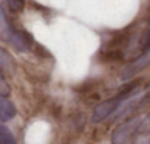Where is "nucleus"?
Returning <instances> with one entry per match:
<instances>
[{
	"label": "nucleus",
	"mask_w": 150,
	"mask_h": 144,
	"mask_svg": "<svg viewBox=\"0 0 150 144\" xmlns=\"http://www.w3.org/2000/svg\"><path fill=\"white\" fill-rule=\"evenodd\" d=\"M138 85L140 83H131L129 85H127L125 88H122L115 97L100 103L99 106H96L94 112H93V122H102L106 118H109L110 115H113L122 104H125L129 99H132L137 93H138Z\"/></svg>",
	"instance_id": "obj_1"
},
{
	"label": "nucleus",
	"mask_w": 150,
	"mask_h": 144,
	"mask_svg": "<svg viewBox=\"0 0 150 144\" xmlns=\"http://www.w3.org/2000/svg\"><path fill=\"white\" fill-rule=\"evenodd\" d=\"M144 122L146 119L143 116H134L119 125L112 134V144H132L143 131Z\"/></svg>",
	"instance_id": "obj_2"
},
{
	"label": "nucleus",
	"mask_w": 150,
	"mask_h": 144,
	"mask_svg": "<svg viewBox=\"0 0 150 144\" xmlns=\"http://www.w3.org/2000/svg\"><path fill=\"white\" fill-rule=\"evenodd\" d=\"M9 43H11V44L15 47V50H18V52H30L33 47H35V43H34L33 37H31L27 31L16 30V28H15V31H13L12 38H11Z\"/></svg>",
	"instance_id": "obj_3"
},
{
	"label": "nucleus",
	"mask_w": 150,
	"mask_h": 144,
	"mask_svg": "<svg viewBox=\"0 0 150 144\" xmlns=\"http://www.w3.org/2000/svg\"><path fill=\"white\" fill-rule=\"evenodd\" d=\"M149 63H150V50L144 52V54H141L140 57H137L132 63H129V65L125 68L124 74H122V78L127 80V81L131 80L134 75H137L138 72H141Z\"/></svg>",
	"instance_id": "obj_4"
},
{
	"label": "nucleus",
	"mask_w": 150,
	"mask_h": 144,
	"mask_svg": "<svg viewBox=\"0 0 150 144\" xmlns=\"http://www.w3.org/2000/svg\"><path fill=\"white\" fill-rule=\"evenodd\" d=\"M13 31H15L13 25L8 19V15H6L5 9L2 8V5H0V40L9 43L11 38H12Z\"/></svg>",
	"instance_id": "obj_5"
},
{
	"label": "nucleus",
	"mask_w": 150,
	"mask_h": 144,
	"mask_svg": "<svg viewBox=\"0 0 150 144\" xmlns=\"http://www.w3.org/2000/svg\"><path fill=\"white\" fill-rule=\"evenodd\" d=\"M16 115V107L6 97L0 96V121H11Z\"/></svg>",
	"instance_id": "obj_6"
},
{
	"label": "nucleus",
	"mask_w": 150,
	"mask_h": 144,
	"mask_svg": "<svg viewBox=\"0 0 150 144\" xmlns=\"http://www.w3.org/2000/svg\"><path fill=\"white\" fill-rule=\"evenodd\" d=\"M13 68H15V63H13L12 56L0 46V69L5 72H12Z\"/></svg>",
	"instance_id": "obj_7"
},
{
	"label": "nucleus",
	"mask_w": 150,
	"mask_h": 144,
	"mask_svg": "<svg viewBox=\"0 0 150 144\" xmlns=\"http://www.w3.org/2000/svg\"><path fill=\"white\" fill-rule=\"evenodd\" d=\"M0 144H16L13 134L6 126H0Z\"/></svg>",
	"instance_id": "obj_8"
},
{
	"label": "nucleus",
	"mask_w": 150,
	"mask_h": 144,
	"mask_svg": "<svg viewBox=\"0 0 150 144\" xmlns=\"http://www.w3.org/2000/svg\"><path fill=\"white\" fill-rule=\"evenodd\" d=\"M140 47H141V50H143V52L150 50V19H149V25H147L146 31H144V32H143V35H141Z\"/></svg>",
	"instance_id": "obj_9"
},
{
	"label": "nucleus",
	"mask_w": 150,
	"mask_h": 144,
	"mask_svg": "<svg viewBox=\"0 0 150 144\" xmlns=\"http://www.w3.org/2000/svg\"><path fill=\"white\" fill-rule=\"evenodd\" d=\"M9 94H11V87H9L8 81H6L5 77H3V71L0 69V96L8 97Z\"/></svg>",
	"instance_id": "obj_10"
},
{
	"label": "nucleus",
	"mask_w": 150,
	"mask_h": 144,
	"mask_svg": "<svg viewBox=\"0 0 150 144\" xmlns=\"http://www.w3.org/2000/svg\"><path fill=\"white\" fill-rule=\"evenodd\" d=\"M9 5L15 12H21L25 6V0H9Z\"/></svg>",
	"instance_id": "obj_11"
}]
</instances>
